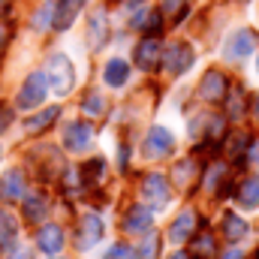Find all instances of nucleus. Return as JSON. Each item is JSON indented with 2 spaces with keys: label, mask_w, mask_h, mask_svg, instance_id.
<instances>
[{
  "label": "nucleus",
  "mask_w": 259,
  "mask_h": 259,
  "mask_svg": "<svg viewBox=\"0 0 259 259\" xmlns=\"http://www.w3.org/2000/svg\"><path fill=\"white\" fill-rule=\"evenodd\" d=\"M46 81L49 88L58 94V97H66L72 88H75V69H72V61L66 55H52L49 64H46Z\"/></svg>",
  "instance_id": "1"
},
{
  "label": "nucleus",
  "mask_w": 259,
  "mask_h": 259,
  "mask_svg": "<svg viewBox=\"0 0 259 259\" xmlns=\"http://www.w3.org/2000/svg\"><path fill=\"white\" fill-rule=\"evenodd\" d=\"M46 94H49V81H46V72H30V75L24 78V84H21L18 97H15V106H18L21 112H33L36 106H42Z\"/></svg>",
  "instance_id": "2"
},
{
  "label": "nucleus",
  "mask_w": 259,
  "mask_h": 259,
  "mask_svg": "<svg viewBox=\"0 0 259 259\" xmlns=\"http://www.w3.org/2000/svg\"><path fill=\"white\" fill-rule=\"evenodd\" d=\"M142 199H145L154 211L166 208V205H169V199H172L169 181H166L163 175H145V178H142Z\"/></svg>",
  "instance_id": "3"
},
{
  "label": "nucleus",
  "mask_w": 259,
  "mask_h": 259,
  "mask_svg": "<svg viewBox=\"0 0 259 259\" xmlns=\"http://www.w3.org/2000/svg\"><path fill=\"white\" fill-rule=\"evenodd\" d=\"M142 151L151 160H163V157H169L175 151V139H172V133L166 127H151L148 136H145V142H142Z\"/></svg>",
  "instance_id": "4"
},
{
  "label": "nucleus",
  "mask_w": 259,
  "mask_h": 259,
  "mask_svg": "<svg viewBox=\"0 0 259 259\" xmlns=\"http://www.w3.org/2000/svg\"><path fill=\"white\" fill-rule=\"evenodd\" d=\"M193 61H196V55L187 42H172V46L163 52V61H160V64L166 66L169 75H181V72H187V69L193 66Z\"/></svg>",
  "instance_id": "5"
},
{
  "label": "nucleus",
  "mask_w": 259,
  "mask_h": 259,
  "mask_svg": "<svg viewBox=\"0 0 259 259\" xmlns=\"http://www.w3.org/2000/svg\"><path fill=\"white\" fill-rule=\"evenodd\" d=\"M253 49H256V33L253 30H235L223 46V58L226 61H241V58L253 55Z\"/></svg>",
  "instance_id": "6"
},
{
  "label": "nucleus",
  "mask_w": 259,
  "mask_h": 259,
  "mask_svg": "<svg viewBox=\"0 0 259 259\" xmlns=\"http://www.w3.org/2000/svg\"><path fill=\"white\" fill-rule=\"evenodd\" d=\"M136 66L139 69H145V72H154L160 61H163V46H160V39L157 36H145L139 46H136Z\"/></svg>",
  "instance_id": "7"
},
{
  "label": "nucleus",
  "mask_w": 259,
  "mask_h": 259,
  "mask_svg": "<svg viewBox=\"0 0 259 259\" xmlns=\"http://www.w3.org/2000/svg\"><path fill=\"white\" fill-rule=\"evenodd\" d=\"M91 142H94V127H91V124H84V121H69V124H66L64 145L72 151V154L88 151V148H91Z\"/></svg>",
  "instance_id": "8"
},
{
  "label": "nucleus",
  "mask_w": 259,
  "mask_h": 259,
  "mask_svg": "<svg viewBox=\"0 0 259 259\" xmlns=\"http://www.w3.org/2000/svg\"><path fill=\"white\" fill-rule=\"evenodd\" d=\"M229 94V84H226V75L220 69H208L202 75V84H199V97L208 100V103H220L223 97Z\"/></svg>",
  "instance_id": "9"
},
{
  "label": "nucleus",
  "mask_w": 259,
  "mask_h": 259,
  "mask_svg": "<svg viewBox=\"0 0 259 259\" xmlns=\"http://www.w3.org/2000/svg\"><path fill=\"white\" fill-rule=\"evenodd\" d=\"M154 223V208L151 205H133L124 217V229L133 232V235H145Z\"/></svg>",
  "instance_id": "10"
},
{
  "label": "nucleus",
  "mask_w": 259,
  "mask_h": 259,
  "mask_svg": "<svg viewBox=\"0 0 259 259\" xmlns=\"http://www.w3.org/2000/svg\"><path fill=\"white\" fill-rule=\"evenodd\" d=\"M18 199H24V172L9 169L0 178V202H18Z\"/></svg>",
  "instance_id": "11"
},
{
  "label": "nucleus",
  "mask_w": 259,
  "mask_h": 259,
  "mask_svg": "<svg viewBox=\"0 0 259 259\" xmlns=\"http://www.w3.org/2000/svg\"><path fill=\"white\" fill-rule=\"evenodd\" d=\"M88 39H91V49H103L106 46V39H109V15H106V9H94L91 12Z\"/></svg>",
  "instance_id": "12"
},
{
  "label": "nucleus",
  "mask_w": 259,
  "mask_h": 259,
  "mask_svg": "<svg viewBox=\"0 0 259 259\" xmlns=\"http://www.w3.org/2000/svg\"><path fill=\"white\" fill-rule=\"evenodd\" d=\"M103 220L97 217V214H84L81 217V226H78V247L81 250H88V247H94L100 238H103Z\"/></svg>",
  "instance_id": "13"
},
{
  "label": "nucleus",
  "mask_w": 259,
  "mask_h": 259,
  "mask_svg": "<svg viewBox=\"0 0 259 259\" xmlns=\"http://www.w3.org/2000/svg\"><path fill=\"white\" fill-rule=\"evenodd\" d=\"M36 247L46 253V256H58L64 250V229L61 226H42L36 232Z\"/></svg>",
  "instance_id": "14"
},
{
  "label": "nucleus",
  "mask_w": 259,
  "mask_h": 259,
  "mask_svg": "<svg viewBox=\"0 0 259 259\" xmlns=\"http://www.w3.org/2000/svg\"><path fill=\"white\" fill-rule=\"evenodd\" d=\"M81 6H84V0H55V30H66L72 21H75V15L81 12Z\"/></svg>",
  "instance_id": "15"
},
{
  "label": "nucleus",
  "mask_w": 259,
  "mask_h": 259,
  "mask_svg": "<svg viewBox=\"0 0 259 259\" xmlns=\"http://www.w3.org/2000/svg\"><path fill=\"white\" fill-rule=\"evenodd\" d=\"M217 253V241H214V232L202 229L190 235V259H214Z\"/></svg>",
  "instance_id": "16"
},
{
  "label": "nucleus",
  "mask_w": 259,
  "mask_h": 259,
  "mask_svg": "<svg viewBox=\"0 0 259 259\" xmlns=\"http://www.w3.org/2000/svg\"><path fill=\"white\" fill-rule=\"evenodd\" d=\"M193 226H196V214L190 211V208H184V211L172 220V226H169V238H172L175 244H181V241H187V238L196 232Z\"/></svg>",
  "instance_id": "17"
},
{
  "label": "nucleus",
  "mask_w": 259,
  "mask_h": 259,
  "mask_svg": "<svg viewBox=\"0 0 259 259\" xmlns=\"http://www.w3.org/2000/svg\"><path fill=\"white\" fill-rule=\"evenodd\" d=\"M235 199H238V208H244V211L259 208V175L244 178L238 184V190H235Z\"/></svg>",
  "instance_id": "18"
},
{
  "label": "nucleus",
  "mask_w": 259,
  "mask_h": 259,
  "mask_svg": "<svg viewBox=\"0 0 259 259\" xmlns=\"http://www.w3.org/2000/svg\"><path fill=\"white\" fill-rule=\"evenodd\" d=\"M103 78H106V84L109 88H124L130 78V64L127 61H121V58H112L106 69H103Z\"/></svg>",
  "instance_id": "19"
},
{
  "label": "nucleus",
  "mask_w": 259,
  "mask_h": 259,
  "mask_svg": "<svg viewBox=\"0 0 259 259\" xmlns=\"http://www.w3.org/2000/svg\"><path fill=\"white\" fill-rule=\"evenodd\" d=\"M46 214H49V199L42 193H30L24 196V220L27 223H39V220H46Z\"/></svg>",
  "instance_id": "20"
},
{
  "label": "nucleus",
  "mask_w": 259,
  "mask_h": 259,
  "mask_svg": "<svg viewBox=\"0 0 259 259\" xmlns=\"http://www.w3.org/2000/svg\"><path fill=\"white\" fill-rule=\"evenodd\" d=\"M199 178V166H196V160H181V163H175V169H172V181L178 184V187H190V181Z\"/></svg>",
  "instance_id": "21"
},
{
  "label": "nucleus",
  "mask_w": 259,
  "mask_h": 259,
  "mask_svg": "<svg viewBox=\"0 0 259 259\" xmlns=\"http://www.w3.org/2000/svg\"><path fill=\"white\" fill-rule=\"evenodd\" d=\"M15 235H18V223H15V217H12L6 208H0V250H6V247L15 241Z\"/></svg>",
  "instance_id": "22"
},
{
  "label": "nucleus",
  "mask_w": 259,
  "mask_h": 259,
  "mask_svg": "<svg viewBox=\"0 0 259 259\" xmlns=\"http://www.w3.org/2000/svg\"><path fill=\"white\" fill-rule=\"evenodd\" d=\"M58 115H61L58 106H55V109H42L39 115H33V118L24 124V130H27V133H42V130H49L55 121H58Z\"/></svg>",
  "instance_id": "23"
},
{
  "label": "nucleus",
  "mask_w": 259,
  "mask_h": 259,
  "mask_svg": "<svg viewBox=\"0 0 259 259\" xmlns=\"http://www.w3.org/2000/svg\"><path fill=\"white\" fill-rule=\"evenodd\" d=\"M223 235H226L229 241H238V238L247 235V223H244L238 214H226V217H223Z\"/></svg>",
  "instance_id": "24"
},
{
  "label": "nucleus",
  "mask_w": 259,
  "mask_h": 259,
  "mask_svg": "<svg viewBox=\"0 0 259 259\" xmlns=\"http://www.w3.org/2000/svg\"><path fill=\"white\" fill-rule=\"evenodd\" d=\"M157 250H160V235H157L154 229H148V232L142 235V244H139L136 256L139 259H157Z\"/></svg>",
  "instance_id": "25"
},
{
  "label": "nucleus",
  "mask_w": 259,
  "mask_h": 259,
  "mask_svg": "<svg viewBox=\"0 0 259 259\" xmlns=\"http://www.w3.org/2000/svg\"><path fill=\"white\" fill-rule=\"evenodd\" d=\"M81 109H84V115H88V118H103V115H106V100H103L100 94H94V91H91V94L84 97Z\"/></svg>",
  "instance_id": "26"
},
{
  "label": "nucleus",
  "mask_w": 259,
  "mask_h": 259,
  "mask_svg": "<svg viewBox=\"0 0 259 259\" xmlns=\"http://www.w3.org/2000/svg\"><path fill=\"white\" fill-rule=\"evenodd\" d=\"M52 24H55V0L42 3L39 12L33 15V27H36V30H46V27H52Z\"/></svg>",
  "instance_id": "27"
},
{
  "label": "nucleus",
  "mask_w": 259,
  "mask_h": 259,
  "mask_svg": "<svg viewBox=\"0 0 259 259\" xmlns=\"http://www.w3.org/2000/svg\"><path fill=\"white\" fill-rule=\"evenodd\" d=\"M103 259H139V256H136V250H133L130 244L118 241V244H112V247H109V253H106Z\"/></svg>",
  "instance_id": "28"
},
{
  "label": "nucleus",
  "mask_w": 259,
  "mask_h": 259,
  "mask_svg": "<svg viewBox=\"0 0 259 259\" xmlns=\"http://www.w3.org/2000/svg\"><path fill=\"white\" fill-rule=\"evenodd\" d=\"M187 9V0H163V15L169 18H181Z\"/></svg>",
  "instance_id": "29"
},
{
  "label": "nucleus",
  "mask_w": 259,
  "mask_h": 259,
  "mask_svg": "<svg viewBox=\"0 0 259 259\" xmlns=\"http://www.w3.org/2000/svg\"><path fill=\"white\" fill-rule=\"evenodd\" d=\"M12 124V109H6V106H0V133Z\"/></svg>",
  "instance_id": "30"
},
{
  "label": "nucleus",
  "mask_w": 259,
  "mask_h": 259,
  "mask_svg": "<svg viewBox=\"0 0 259 259\" xmlns=\"http://www.w3.org/2000/svg\"><path fill=\"white\" fill-rule=\"evenodd\" d=\"M9 259H30L27 250H15V253H9Z\"/></svg>",
  "instance_id": "31"
},
{
  "label": "nucleus",
  "mask_w": 259,
  "mask_h": 259,
  "mask_svg": "<svg viewBox=\"0 0 259 259\" xmlns=\"http://www.w3.org/2000/svg\"><path fill=\"white\" fill-rule=\"evenodd\" d=\"M223 259H244V253H241V250H229Z\"/></svg>",
  "instance_id": "32"
},
{
  "label": "nucleus",
  "mask_w": 259,
  "mask_h": 259,
  "mask_svg": "<svg viewBox=\"0 0 259 259\" xmlns=\"http://www.w3.org/2000/svg\"><path fill=\"white\" fill-rule=\"evenodd\" d=\"M169 259H190V253H184V250H175Z\"/></svg>",
  "instance_id": "33"
},
{
  "label": "nucleus",
  "mask_w": 259,
  "mask_h": 259,
  "mask_svg": "<svg viewBox=\"0 0 259 259\" xmlns=\"http://www.w3.org/2000/svg\"><path fill=\"white\" fill-rule=\"evenodd\" d=\"M247 157H253V160L259 163V145H253V148H250V154H247Z\"/></svg>",
  "instance_id": "34"
},
{
  "label": "nucleus",
  "mask_w": 259,
  "mask_h": 259,
  "mask_svg": "<svg viewBox=\"0 0 259 259\" xmlns=\"http://www.w3.org/2000/svg\"><path fill=\"white\" fill-rule=\"evenodd\" d=\"M253 115H256V121H259V94L253 97Z\"/></svg>",
  "instance_id": "35"
},
{
  "label": "nucleus",
  "mask_w": 259,
  "mask_h": 259,
  "mask_svg": "<svg viewBox=\"0 0 259 259\" xmlns=\"http://www.w3.org/2000/svg\"><path fill=\"white\" fill-rule=\"evenodd\" d=\"M3 12H6V0H0V15H3Z\"/></svg>",
  "instance_id": "36"
},
{
  "label": "nucleus",
  "mask_w": 259,
  "mask_h": 259,
  "mask_svg": "<svg viewBox=\"0 0 259 259\" xmlns=\"http://www.w3.org/2000/svg\"><path fill=\"white\" fill-rule=\"evenodd\" d=\"M256 69H259V55H256Z\"/></svg>",
  "instance_id": "37"
},
{
  "label": "nucleus",
  "mask_w": 259,
  "mask_h": 259,
  "mask_svg": "<svg viewBox=\"0 0 259 259\" xmlns=\"http://www.w3.org/2000/svg\"><path fill=\"white\" fill-rule=\"evenodd\" d=\"M0 46H3V33H0Z\"/></svg>",
  "instance_id": "38"
},
{
  "label": "nucleus",
  "mask_w": 259,
  "mask_h": 259,
  "mask_svg": "<svg viewBox=\"0 0 259 259\" xmlns=\"http://www.w3.org/2000/svg\"><path fill=\"white\" fill-rule=\"evenodd\" d=\"M0 154H3V151H0Z\"/></svg>",
  "instance_id": "39"
},
{
  "label": "nucleus",
  "mask_w": 259,
  "mask_h": 259,
  "mask_svg": "<svg viewBox=\"0 0 259 259\" xmlns=\"http://www.w3.org/2000/svg\"><path fill=\"white\" fill-rule=\"evenodd\" d=\"M52 259H55V256H52Z\"/></svg>",
  "instance_id": "40"
},
{
  "label": "nucleus",
  "mask_w": 259,
  "mask_h": 259,
  "mask_svg": "<svg viewBox=\"0 0 259 259\" xmlns=\"http://www.w3.org/2000/svg\"><path fill=\"white\" fill-rule=\"evenodd\" d=\"M256 256H259V253H256Z\"/></svg>",
  "instance_id": "41"
}]
</instances>
